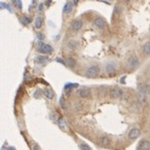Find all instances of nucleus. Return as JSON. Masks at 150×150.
I'll return each mask as SVG.
<instances>
[{
    "label": "nucleus",
    "instance_id": "obj_8",
    "mask_svg": "<svg viewBox=\"0 0 150 150\" xmlns=\"http://www.w3.org/2000/svg\"><path fill=\"white\" fill-rule=\"evenodd\" d=\"M78 95H79L80 98H88V97L90 96V90H89V88H81V89L79 90Z\"/></svg>",
    "mask_w": 150,
    "mask_h": 150
},
{
    "label": "nucleus",
    "instance_id": "obj_7",
    "mask_svg": "<svg viewBox=\"0 0 150 150\" xmlns=\"http://www.w3.org/2000/svg\"><path fill=\"white\" fill-rule=\"evenodd\" d=\"M73 6H74V3H73L72 1H68V2L65 4L64 8H63V13H65V14L70 13L72 12V9H73Z\"/></svg>",
    "mask_w": 150,
    "mask_h": 150
},
{
    "label": "nucleus",
    "instance_id": "obj_19",
    "mask_svg": "<svg viewBox=\"0 0 150 150\" xmlns=\"http://www.w3.org/2000/svg\"><path fill=\"white\" fill-rule=\"evenodd\" d=\"M67 62H68V66L71 67V68H73V67L76 66V62H75L74 59H72V58H68V59H67Z\"/></svg>",
    "mask_w": 150,
    "mask_h": 150
},
{
    "label": "nucleus",
    "instance_id": "obj_24",
    "mask_svg": "<svg viewBox=\"0 0 150 150\" xmlns=\"http://www.w3.org/2000/svg\"><path fill=\"white\" fill-rule=\"evenodd\" d=\"M37 38L39 39V40H43V35L41 34V33H37Z\"/></svg>",
    "mask_w": 150,
    "mask_h": 150
},
{
    "label": "nucleus",
    "instance_id": "obj_16",
    "mask_svg": "<svg viewBox=\"0 0 150 150\" xmlns=\"http://www.w3.org/2000/svg\"><path fill=\"white\" fill-rule=\"evenodd\" d=\"M143 51H144V53H145L146 56H150V42H147V43L144 45Z\"/></svg>",
    "mask_w": 150,
    "mask_h": 150
},
{
    "label": "nucleus",
    "instance_id": "obj_25",
    "mask_svg": "<svg viewBox=\"0 0 150 150\" xmlns=\"http://www.w3.org/2000/svg\"><path fill=\"white\" fill-rule=\"evenodd\" d=\"M42 9H43V4L41 3V4H39V7H38V10H39V12H42Z\"/></svg>",
    "mask_w": 150,
    "mask_h": 150
},
{
    "label": "nucleus",
    "instance_id": "obj_6",
    "mask_svg": "<svg viewBox=\"0 0 150 150\" xmlns=\"http://www.w3.org/2000/svg\"><path fill=\"white\" fill-rule=\"evenodd\" d=\"M140 134H141L140 130L137 128V127H134V128H132V130H131V132H130V134H128V138H130L131 140L137 139V138L140 136Z\"/></svg>",
    "mask_w": 150,
    "mask_h": 150
},
{
    "label": "nucleus",
    "instance_id": "obj_21",
    "mask_svg": "<svg viewBox=\"0 0 150 150\" xmlns=\"http://www.w3.org/2000/svg\"><path fill=\"white\" fill-rule=\"evenodd\" d=\"M76 87H78V84H76V83H67V84L65 85V89H68V88H76Z\"/></svg>",
    "mask_w": 150,
    "mask_h": 150
},
{
    "label": "nucleus",
    "instance_id": "obj_26",
    "mask_svg": "<svg viewBox=\"0 0 150 150\" xmlns=\"http://www.w3.org/2000/svg\"><path fill=\"white\" fill-rule=\"evenodd\" d=\"M33 150H40V148H39V146H38L37 144H35V145L33 146Z\"/></svg>",
    "mask_w": 150,
    "mask_h": 150
},
{
    "label": "nucleus",
    "instance_id": "obj_18",
    "mask_svg": "<svg viewBox=\"0 0 150 150\" xmlns=\"http://www.w3.org/2000/svg\"><path fill=\"white\" fill-rule=\"evenodd\" d=\"M41 26H42V18L38 17V18H36V20H35V27L37 29H39V28H41Z\"/></svg>",
    "mask_w": 150,
    "mask_h": 150
},
{
    "label": "nucleus",
    "instance_id": "obj_20",
    "mask_svg": "<svg viewBox=\"0 0 150 150\" xmlns=\"http://www.w3.org/2000/svg\"><path fill=\"white\" fill-rule=\"evenodd\" d=\"M13 4H15V6H17L18 8L22 9V7H23V5H22V1H19V0H13Z\"/></svg>",
    "mask_w": 150,
    "mask_h": 150
},
{
    "label": "nucleus",
    "instance_id": "obj_12",
    "mask_svg": "<svg viewBox=\"0 0 150 150\" xmlns=\"http://www.w3.org/2000/svg\"><path fill=\"white\" fill-rule=\"evenodd\" d=\"M95 26L97 27V28H99V29H103L104 28V26H105V21L103 20V19H97V20H95Z\"/></svg>",
    "mask_w": 150,
    "mask_h": 150
},
{
    "label": "nucleus",
    "instance_id": "obj_14",
    "mask_svg": "<svg viewBox=\"0 0 150 150\" xmlns=\"http://www.w3.org/2000/svg\"><path fill=\"white\" fill-rule=\"evenodd\" d=\"M58 125H59V126L62 128L63 131H66V130H67V125H66L65 119H63V118H59V119H58Z\"/></svg>",
    "mask_w": 150,
    "mask_h": 150
},
{
    "label": "nucleus",
    "instance_id": "obj_30",
    "mask_svg": "<svg viewBox=\"0 0 150 150\" xmlns=\"http://www.w3.org/2000/svg\"><path fill=\"white\" fill-rule=\"evenodd\" d=\"M73 3H74V5H75V4H77V3H78V1H77V0H75V1H73Z\"/></svg>",
    "mask_w": 150,
    "mask_h": 150
},
{
    "label": "nucleus",
    "instance_id": "obj_9",
    "mask_svg": "<svg viewBox=\"0 0 150 150\" xmlns=\"http://www.w3.org/2000/svg\"><path fill=\"white\" fill-rule=\"evenodd\" d=\"M82 28V22L80 20H75L72 23V30L73 31H78Z\"/></svg>",
    "mask_w": 150,
    "mask_h": 150
},
{
    "label": "nucleus",
    "instance_id": "obj_27",
    "mask_svg": "<svg viewBox=\"0 0 150 150\" xmlns=\"http://www.w3.org/2000/svg\"><path fill=\"white\" fill-rule=\"evenodd\" d=\"M57 61H58V62H59V63H62L63 65H66V63L64 62V61H63L62 59H57Z\"/></svg>",
    "mask_w": 150,
    "mask_h": 150
},
{
    "label": "nucleus",
    "instance_id": "obj_13",
    "mask_svg": "<svg viewBox=\"0 0 150 150\" xmlns=\"http://www.w3.org/2000/svg\"><path fill=\"white\" fill-rule=\"evenodd\" d=\"M77 46H78V42H77V41H75V40H70V41L68 42V47H69L71 50H76V49H77Z\"/></svg>",
    "mask_w": 150,
    "mask_h": 150
},
{
    "label": "nucleus",
    "instance_id": "obj_10",
    "mask_svg": "<svg viewBox=\"0 0 150 150\" xmlns=\"http://www.w3.org/2000/svg\"><path fill=\"white\" fill-rule=\"evenodd\" d=\"M99 143L102 146H109L111 144V140L107 137H101L99 139Z\"/></svg>",
    "mask_w": 150,
    "mask_h": 150
},
{
    "label": "nucleus",
    "instance_id": "obj_17",
    "mask_svg": "<svg viewBox=\"0 0 150 150\" xmlns=\"http://www.w3.org/2000/svg\"><path fill=\"white\" fill-rule=\"evenodd\" d=\"M45 97L51 100V99H53L55 94H53V92H52L51 89H46V90H45Z\"/></svg>",
    "mask_w": 150,
    "mask_h": 150
},
{
    "label": "nucleus",
    "instance_id": "obj_2",
    "mask_svg": "<svg viewBox=\"0 0 150 150\" xmlns=\"http://www.w3.org/2000/svg\"><path fill=\"white\" fill-rule=\"evenodd\" d=\"M139 59H138L136 56H131L128 59H127V66L131 70H135L136 68L139 67Z\"/></svg>",
    "mask_w": 150,
    "mask_h": 150
},
{
    "label": "nucleus",
    "instance_id": "obj_29",
    "mask_svg": "<svg viewBox=\"0 0 150 150\" xmlns=\"http://www.w3.org/2000/svg\"><path fill=\"white\" fill-rule=\"evenodd\" d=\"M50 3H51V1H46V5H50Z\"/></svg>",
    "mask_w": 150,
    "mask_h": 150
},
{
    "label": "nucleus",
    "instance_id": "obj_15",
    "mask_svg": "<svg viewBox=\"0 0 150 150\" xmlns=\"http://www.w3.org/2000/svg\"><path fill=\"white\" fill-rule=\"evenodd\" d=\"M36 61L39 64H45V63L49 61V58L45 57V56H38L37 58H36Z\"/></svg>",
    "mask_w": 150,
    "mask_h": 150
},
{
    "label": "nucleus",
    "instance_id": "obj_3",
    "mask_svg": "<svg viewBox=\"0 0 150 150\" xmlns=\"http://www.w3.org/2000/svg\"><path fill=\"white\" fill-rule=\"evenodd\" d=\"M38 51H40L41 53H50L53 51V49L50 46V44H43V43H39L38 44Z\"/></svg>",
    "mask_w": 150,
    "mask_h": 150
},
{
    "label": "nucleus",
    "instance_id": "obj_22",
    "mask_svg": "<svg viewBox=\"0 0 150 150\" xmlns=\"http://www.w3.org/2000/svg\"><path fill=\"white\" fill-rule=\"evenodd\" d=\"M80 149L81 150H90V147L87 145V144H84V143H82V144H80Z\"/></svg>",
    "mask_w": 150,
    "mask_h": 150
},
{
    "label": "nucleus",
    "instance_id": "obj_11",
    "mask_svg": "<svg viewBox=\"0 0 150 150\" xmlns=\"http://www.w3.org/2000/svg\"><path fill=\"white\" fill-rule=\"evenodd\" d=\"M140 148L142 150H150V141L148 140H143L140 143Z\"/></svg>",
    "mask_w": 150,
    "mask_h": 150
},
{
    "label": "nucleus",
    "instance_id": "obj_4",
    "mask_svg": "<svg viewBox=\"0 0 150 150\" xmlns=\"http://www.w3.org/2000/svg\"><path fill=\"white\" fill-rule=\"evenodd\" d=\"M106 72H107V74L108 75H114L116 72H117V66H116V64L115 63H108L107 65H106Z\"/></svg>",
    "mask_w": 150,
    "mask_h": 150
},
{
    "label": "nucleus",
    "instance_id": "obj_28",
    "mask_svg": "<svg viewBox=\"0 0 150 150\" xmlns=\"http://www.w3.org/2000/svg\"><path fill=\"white\" fill-rule=\"evenodd\" d=\"M7 150H15V148H14V147H12V146H10V147H8V148H7Z\"/></svg>",
    "mask_w": 150,
    "mask_h": 150
},
{
    "label": "nucleus",
    "instance_id": "obj_23",
    "mask_svg": "<svg viewBox=\"0 0 150 150\" xmlns=\"http://www.w3.org/2000/svg\"><path fill=\"white\" fill-rule=\"evenodd\" d=\"M24 21H25V24H30L31 23V19L30 18H28V17H24V19H23Z\"/></svg>",
    "mask_w": 150,
    "mask_h": 150
},
{
    "label": "nucleus",
    "instance_id": "obj_1",
    "mask_svg": "<svg viewBox=\"0 0 150 150\" xmlns=\"http://www.w3.org/2000/svg\"><path fill=\"white\" fill-rule=\"evenodd\" d=\"M99 73H100V69L98 66H90L85 71V76L88 78H95L99 75Z\"/></svg>",
    "mask_w": 150,
    "mask_h": 150
},
{
    "label": "nucleus",
    "instance_id": "obj_5",
    "mask_svg": "<svg viewBox=\"0 0 150 150\" xmlns=\"http://www.w3.org/2000/svg\"><path fill=\"white\" fill-rule=\"evenodd\" d=\"M109 94H110V96H111L112 98H114V99H118V98H120V97L122 96V90H121L119 88L114 87V88H110Z\"/></svg>",
    "mask_w": 150,
    "mask_h": 150
}]
</instances>
